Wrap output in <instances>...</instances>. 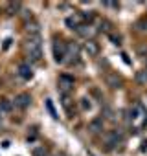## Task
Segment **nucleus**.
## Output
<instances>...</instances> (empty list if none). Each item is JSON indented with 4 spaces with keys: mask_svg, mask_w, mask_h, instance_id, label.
Here are the masks:
<instances>
[{
    "mask_svg": "<svg viewBox=\"0 0 147 156\" xmlns=\"http://www.w3.org/2000/svg\"><path fill=\"white\" fill-rule=\"evenodd\" d=\"M26 31L30 33V37H35V35H39V31H41V26H39V22L37 20H33V19H30V20H26Z\"/></svg>",
    "mask_w": 147,
    "mask_h": 156,
    "instance_id": "nucleus-7",
    "label": "nucleus"
},
{
    "mask_svg": "<svg viewBox=\"0 0 147 156\" xmlns=\"http://www.w3.org/2000/svg\"><path fill=\"white\" fill-rule=\"evenodd\" d=\"M19 75L22 79H31L33 77V70L30 68V64H20L19 66Z\"/></svg>",
    "mask_w": 147,
    "mask_h": 156,
    "instance_id": "nucleus-9",
    "label": "nucleus"
},
{
    "mask_svg": "<svg viewBox=\"0 0 147 156\" xmlns=\"http://www.w3.org/2000/svg\"><path fill=\"white\" fill-rule=\"evenodd\" d=\"M33 156H48V152H46L44 149H41V147H39V149H35V151H33Z\"/></svg>",
    "mask_w": 147,
    "mask_h": 156,
    "instance_id": "nucleus-15",
    "label": "nucleus"
},
{
    "mask_svg": "<svg viewBox=\"0 0 147 156\" xmlns=\"http://www.w3.org/2000/svg\"><path fill=\"white\" fill-rule=\"evenodd\" d=\"M46 107H48V112H50L53 118H57V114H55V110H53V103H52V99H46Z\"/></svg>",
    "mask_w": 147,
    "mask_h": 156,
    "instance_id": "nucleus-14",
    "label": "nucleus"
},
{
    "mask_svg": "<svg viewBox=\"0 0 147 156\" xmlns=\"http://www.w3.org/2000/svg\"><path fill=\"white\" fill-rule=\"evenodd\" d=\"M88 129H90L92 132H101V130H103V121H101V119H94Z\"/></svg>",
    "mask_w": 147,
    "mask_h": 156,
    "instance_id": "nucleus-12",
    "label": "nucleus"
},
{
    "mask_svg": "<svg viewBox=\"0 0 147 156\" xmlns=\"http://www.w3.org/2000/svg\"><path fill=\"white\" fill-rule=\"evenodd\" d=\"M66 55V48H64V42L59 41V39H53V57L57 62H61Z\"/></svg>",
    "mask_w": 147,
    "mask_h": 156,
    "instance_id": "nucleus-4",
    "label": "nucleus"
},
{
    "mask_svg": "<svg viewBox=\"0 0 147 156\" xmlns=\"http://www.w3.org/2000/svg\"><path fill=\"white\" fill-rule=\"evenodd\" d=\"M103 4H105L107 8H114V6H116L118 2H114V0H103Z\"/></svg>",
    "mask_w": 147,
    "mask_h": 156,
    "instance_id": "nucleus-18",
    "label": "nucleus"
},
{
    "mask_svg": "<svg viewBox=\"0 0 147 156\" xmlns=\"http://www.w3.org/2000/svg\"><path fill=\"white\" fill-rule=\"evenodd\" d=\"M24 50H26V55L31 59V61H39L42 57V42H41V37L35 35V37H30L26 42H24Z\"/></svg>",
    "mask_w": 147,
    "mask_h": 156,
    "instance_id": "nucleus-1",
    "label": "nucleus"
},
{
    "mask_svg": "<svg viewBox=\"0 0 147 156\" xmlns=\"http://www.w3.org/2000/svg\"><path fill=\"white\" fill-rule=\"evenodd\" d=\"M118 141H120V134H116V132H109L103 136V143L107 147H114V145H118Z\"/></svg>",
    "mask_w": 147,
    "mask_h": 156,
    "instance_id": "nucleus-8",
    "label": "nucleus"
},
{
    "mask_svg": "<svg viewBox=\"0 0 147 156\" xmlns=\"http://www.w3.org/2000/svg\"><path fill=\"white\" fill-rule=\"evenodd\" d=\"M66 59L70 62L79 61V46L77 44H68V48H66Z\"/></svg>",
    "mask_w": 147,
    "mask_h": 156,
    "instance_id": "nucleus-6",
    "label": "nucleus"
},
{
    "mask_svg": "<svg viewBox=\"0 0 147 156\" xmlns=\"http://www.w3.org/2000/svg\"><path fill=\"white\" fill-rule=\"evenodd\" d=\"M79 22H81V19H77V17H68L66 19V26L70 30H79Z\"/></svg>",
    "mask_w": 147,
    "mask_h": 156,
    "instance_id": "nucleus-11",
    "label": "nucleus"
},
{
    "mask_svg": "<svg viewBox=\"0 0 147 156\" xmlns=\"http://www.w3.org/2000/svg\"><path fill=\"white\" fill-rule=\"evenodd\" d=\"M55 156H68V154H66V152H63V151H59V152H57Z\"/></svg>",
    "mask_w": 147,
    "mask_h": 156,
    "instance_id": "nucleus-19",
    "label": "nucleus"
},
{
    "mask_svg": "<svg viewBox=\"0 0 147 156\" xmlns=\"http://www.w3.org/2000/svg\"><path fill=\"white\" fill-rule=\"evenodd\" d=\"M81 108H85V110H87V108H90V99L83 98V99H81Z\"/></svg>",
    "mask_w": 147,
    "mask_h": 156,
    "instance_id": "nucleus-17",
    "label": "nucleus"
},
{
    "mask_svg": "<svg viewBox=\"0 0 147 156\" xmlns=\"http://www.w3.org/2000/svg\"><path fill=\"white\" fill-rule=\"evenodd\" d=\"M20 9V2H9L8 4V15H15Z\"/></svg>",
    "mask_w": 147,
    "mask_h": 156,
    "instance_id": "nucleus-13",
    "label": "nucleus"
},
{
    "mask_svg": "<svg viewBox=\"0 0 147 156\" xmlns=\"http://www.w3.org/2000/svg\"><path fill=\"white\" fill-rule=\"evenodd\" d=\"M30 105H31V96L26 92L15 96V99H13V107H17V108H28Z\"/></svg>",
    "mask_w": 147,
    "mask_h": 156,
    "instance_id": "nucleus-5",
    "label": "nucleus"
},
{
    "mask_svg": "<svg viewBox=\"0 0 147 156\" xmlns=\"http://www.w3.org/2000/svg\"><path fill=\"white\" fill-rule=\"evenodd\" d=\"M74 77L72 75H68V73H63V75H59V88H61V92L66 96L72 88H74Z\"/></svg>",
    "mask_w": 147,
    "mask_h": 156,
    "instance_id": "nucleus-3",
    "label": "nucleus"
},
{
    "mask_svg": "<svg viewBox=\"0 0 147 156\" xmlns=\"http://www.w3.org/2000/svg\"><path fill=\"white\" fill-rule=\"evenodd\" d=\"M85 50H87V53H88L90 57H96V55L99 53V46H98V42H94V41H88L87 46H85Z\"/></svg>",
    "mask_w": 147,
    "mask_h": 156,
    "instance_id": "nucleus-10",
    "label": "nucleus"
},
{
    "mask_svg": "<svg viewBox=\"0 0 147 156\" xmlns=\"http://www.w3.org/2000/svg\"><path fill=\"white\" fill-rule=\"evenodd\" d=\"M0 108H2V110H11V103L9 101H2V103H0Z\"/></svg>",
    "mask_w": 147,
    "mask_h": 156,
    "instance_id": "nucleus-16",
    "label": "nucleus"
},
{
    "mask_svg": "<svg viewBox=\"0 0 147 156\" xmlns=\"http://www.w3.org/2000/svg\"><path fill=\"white\" fill-rule=\"evenodd\" d=\"M129 116H131V123H145L147 121V114H145V110L140 107V105H136V107H132L131 110H129Z\"/></svg>",
    "mask_w": 147,
    "mask_h": 156,
    "instance_id": "nucleus-2",
    "label": "nucleus"
},
{
    "mask_svg": "<svg viewBox=\"0 0 147 156\" xmlns=\"http://www.w3.org/2000/svg\"><path fill=\"white\" fill-rule=\"evenodd\" d=\"M145 72H147V70H145Z\"/></svg>",
    "mask_w": 147,
    "mask_h": 156,
    "instance_id": "nucleus-20",
    "label": "nucleus"
}]
</instances>
